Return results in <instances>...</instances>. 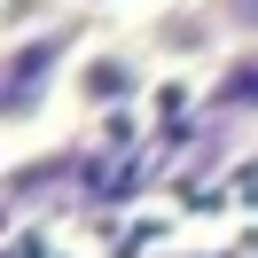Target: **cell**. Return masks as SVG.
<instances>
[{"instance_id": "1", "label": "cell", "mask_w": 258, "mask_h": 258, "mask_svg": "<svg viewBox=\"0 0 258 258\" xmlns=\"http://www.w3.org/2000/svg\"><path fill=\"white\" fill-rule=\"evenodd\" d=\"M71 55H79V39H71L63 16L47 24H16L8 32V47H0V110H8V125H32L39 110H63V79H71Z\"/></svg>"}, {"instance_id": "2", "label": "cell", "mask_w": 258, "mask_h": 258, "mask_svg": "<svg viewBox=\"0 0 258 258\" xmlns=\"http://www.w3.org/2000/svg\"><path fill=\"white\" fill-rule=\"evenodd\" d=\"M149 79H157V55L141 39H79L71 79H63V110L71 117H117L149 94Z\"/></svg>"}, {"instance_id": "3", "label": "cell", "mask_w": 258, "mask_h": 258, "mask_svg": "<svg viewBox=\"0 0 258 258\" xmlns=\"http://www.w3.org/2000/svg\"><path fill=\"white\" fill-rule=\"evenodd\" d=\"M204 32L227 55H258V0H204Z\"/></svg>"}, {"instance_id": "4", "label": "cell", "mask_w": 258, "mask_h": 258, "mask_svg": "<svg viewBox=\"0 0 258 258\" xmlns=\"http://www.w3.org/2000/svg\"><path fill=\"white\" fill-rule=\"evenodd\" d=\"M211 110H250V117H258V55H235V63H219Z\"/></svg>"}]
</instances>
